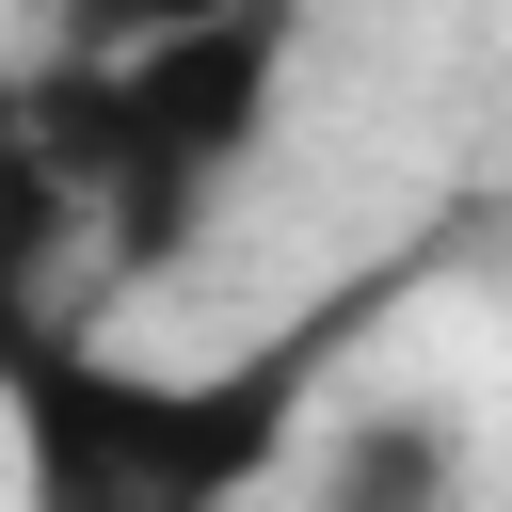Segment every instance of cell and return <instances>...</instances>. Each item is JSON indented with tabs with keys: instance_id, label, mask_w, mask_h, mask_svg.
<instances>
[{
	"instance_id": "cell-1",
	"label": "cell",
	"mask_w": 512,
	"mask_h": 512,
	"mask_svg": "<svg viewBox=\"0 0 512 512\" xmlns=\"http://www.w3.org/2000/svg\"><path fill=\"white\" fill-rule=\"evenodd\" d=\"M352 304L208 352V368H144L96 352L80 320L0 352V432H16V512H256L304 432H320V368H336Z\"/></svg>"
},
{
	"instance_id": "cell-2",
	"label": "cell",
	"mask_w": 512,
	"mask_h": 512,
	"mask_svg": "<svg viewBox=\"0 0 512 512\" xmlns=\"http://www.w3.org/2000/svg\"><path fill=\"white\" fill-rule=\"evenodd\" d=\"M288 48H304V0H240V16L112 48V64H32L96 272H176L224 224V192L256 176V144L288 112Z\"/></svg>"
},
{
	"instance_id": "cell-3",
	"label": "cell",
	"mask_w": 512,
	"mask_h": 512,
	"mask_svg": "<svg viewBox=\"0 0 512 512\" xmlns=\"http://www.w3.org/2000/svg\"><path fill=\"white\" fill-rule=\"evenodd\" d=\"M304 512H464V432L432 400H368L304 448Z\"/></svg>"
},
{
	"instance_id": "cell-4",
	"label": "cell",
	"mask_w": 512,
	"mask_h": 512,
	"mask_svg": "<svg viewBox=\"0 0 512 512\" xmlns=\"http://www.w3.org/2000/svg\"><path fill=\"white\" fill-rule=\"evenodd\" d=\"M240 0H64V64H112V48H160V32H208Z\"/></svg>"
}]
</instances>
